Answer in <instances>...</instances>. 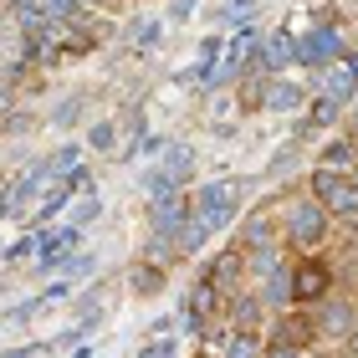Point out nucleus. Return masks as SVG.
<instances>
[{"label": "nucleus", "mask_w": 358, "mask_h": 358, "mask_svg": "<svg viewBox=\"0 0 358 358\" xmlns=\"http://www.w3.org/2000/svg\"><path fill=\"white\" fill-rule=\"evenodd\" d=\"M128 292H134V297H159V292H169V262L138 251V262L128 266Z\"/></svg>", "instance_id": "obj_16"}, {"label": "nucleus", "mask_w": 358, "mask_h": 358, "mask_svg": "<svg viewBox=\"0 0 358 358\" xmlns=\"http://www.w3.org/2000/svg\"><path fill=\"white\" fill-rule=\"evenodd\" d=\"M185 220H189V194L185 189H174V185L149 189V231L179 236V225H185Z\"/></svg>", "instance_id": "obj_11"}, {"label": "nucleus", "mask_w": 358, "mask_h": 358, "mask_svg": "<svg viewBox=\"0 0 358 358\" xmlns=\"http://www.w3.org/2000/svg\"><path fill=\"white\" fill-rule=\"evenodd\" d=\"M241 15H251V0H225L215 21H241Z\"/></svg>", "instance_id": "obj_30"}, {"label": "nucleus", "mask_w": 358, "mask_h": 358, "mask_svg": "<svg viewBox=\"0 0 358 358\" xmlns=\"http://www.w3.org/2000/svg\"><path fill=\"white\" fill-rule=\"evenodd\" d=\"M189 179H194V149L189 143H164V154H159V164L143 174V185L149 189H164V185L185 189Z\"/></svg>", "instance_id": "obj_10"}, {"label": "nucleus", "mask_w": 358, "mask_h": 358, "mask_svg": "<svg viewBox=\"0 0 358 358\" xmlns=\"http://www.w3.org/2000/svg\"><path fill=\"white\" fill-rule=\"evenodd\" d=\"M343 358H358V322H353V333L343 338Z\"/></svg>", "instance_id": "obj_35"}, {"label": "nucleus", "mask_w": 358, "mask_h": 358, "mask_svg": "<svg viewBox=\"0 0 358 358\" xmlns=\"http://www.w3.org/2000/svg\"><path fill=\"white\" fill-rule=\"evenodd\" d=\"M348 174H353V185H358V164H353V169H348Z\"/></svg>", "instance_id": "obj_39"}, {"label": "nucleus", "mask_w": 358, "mask_h": 358, "mask_svg": "<svg viewBox=\"0 0 358 358\" xmlns=\"http://www.w3.org/2000/svg\"><path fill=\"white\" fill-rule=\"evenodd\" d=\"M138 358H174V338H154V343L143 348Z\"/></svg>", "instance_id": "obj_32"}, {"label": "nucleus", "mask_w": 358, "mask_h": 358, "mask_svg": "<svg viewBox=\"0 0 358 358\" xmlns=\"http://www.w3.org/2000/svg\"><path fill=\"white\" fill-rule=\"evenodd\" d=\"M297 67V31L292 26H276V31H262V46H256L251 67L246 72H262V77H282Z\"/></svg>", "instance_id": "obj_5"}, {"label": "nucleus", "mask_w": 358, "mask_h": 358, "mask_svg": "<svg viewBox=\"0 0 358 358\" xmlns=\"http://www.w3.org/2000/svg\"><path fill=\"white\" fill-rule=\"evenodd\" d=\"M317 333L322 338H333V343H343V338L353 333V322H358V302L353 297H343V292H338V297H333V292H328V297H322L317 302Z\"/></svg>", "instance_id": "obj_14"}, {"label": "nucleus", "mask_w": 358, "mask_h": 358, "mask_svg": "<svg viewBox=\"0 0 358 358\" xmlns=\"http://www.w3.org/2000/svg\"><path fill=\"white\" fill-rule=\"evenodd\" d=\"M36 251H41V225H31V231L15 241V246L6 251V266H21V262H36Z\"/></svg>", "instance_id": "obj_26"}, {"label": "nucleus", "mask_w": 358, "mask_h": 358, "mask_svg": "<svg viewBox=\"0 0 358 358\" xmlns=\"http://www.w3.org/2000/svg\"><path fill=\"white\" fill-rule=\"evenodd\" d=\"M343 134L358 143V103H348V113H343Z\"/></svg>", "instance_id": "obj_33"}, {"label": "nucleus", "mask_w": 358, "mask_h": 358, "mask_svg": "<svg viewBox=\"0 0 358 358\" xmlns=\"http://www.w3.org/2000/svg\"><path fill=\"white\" fill-rule=\"evenodd\" d=\"M194 6H200V0H169V10H164V21H169V26H179V21H185V15H189Z\"/></svg>", "instance_id": "obj_31"}, {"label": "nucleus", "mask_w": 358, "mask_h": 358, "mask_svg": "<svg viewBox=\"0 0 358 358\" xmlns=\"http://www.w3.org/2000/svg\"><path fill=\"white\" fill-rule=\"evenodd\" d=\"M205 276H210V282H215V287L225 292V297H231V292H241V287H246V276H251V256H246V246H241V241L220 246L215 256H210Z\"/></svg>", "instance_id": "obj_13"}, {"label": "nucleus", "mask_w": 358, "mask_h": 358, "mask_svg": "<svg viewBox=\"0 0 358 358\" xmlns=\"http://www.w3.org/2000/svg\"><path fill=\"white\" fill-rule=\"evenodd\" d=\"M271 307L262 302V292H251V287H241L231 292V307H225V317H231V328H262Z\"/></svg>", "instance_id": "obj_18"}, {"label": "nucleus", "mask_w": 358, "mask_h": 358, "mask_svg": "<svg viewBox=\"0 0 358 358\" xmlns=\"http://www.w3.org/2000/svg\"><path fill=\"white\" fill-rule=\"evenodd\" d=\"M215 317H225V292L200 271V282L189 287L185 307H179V322H185L189 333H205V338H210V322H215Z\"/></svg>", "instance_id": "obj_6"}, {"label": "nucleus", "mask_w": 358, "mask_h": 358, "mask_svg": "<svg viewBox=\"0 0 358 358\" xmlns=\"http://www.w3.org/2000/svg\"><path fill=\"white\" fill-rule=\"evenodd\" d=\"M276 241H282V210L276 205H256L251 220L241 225V246L256 251V246H276Z\"/></svg>", "instance_id": "obj_17"}, {"label": "nucleus", "mask_w": 358, "mask_h": 358, "mask_svg": "<svg viewBox=\"0 0 358 358\" xmlns=\"http://www.w3.org/2000/svg\"><path fill=\"white\" fill-rule=\"evenodd\" d=\"M241 205H246V185H241V179H210V185H200L189 194V215L200 220L210 236H220L225 225L241 215Z\"/></svg>", "instance_id": "obj_2"}, {"label": "nucleus", "mask_w": 358, "mask_h": 358, "mask_svg": "<svg viewBox=\"0 0 358 358\" xmlns=\"http://www.w3.org/2000/svg\"><path fill=\"white\" fill-rule=\"evenodd\" d=\"M343 103L338 97H322V92H313V103H307V118H302V128H328V123H338L343 118Z\"/></svg>", "instance_id": "obj_24"}, {"label": "nucleus", "mask_w": 358, "mask_h": 358, "mask_svg": "<svg viewBox=\"0 0 358 358\" xmlns=\"http://www.w3.org/2000/svg\"><path fill=\"white\" fill-rule=\"evenodd\" d=\"M83 251V225H52V231H41V251H36V271H62L72 262V256Z\"/></svg>", "instance_id": "obj_9"}, {"label": "nucleus", "mask_w": 358, "mask_h": 358, "mask_svg": "<svg viewBox=\"0 0 358 358\" xmlns=\"http://www.w3.org/2000/svg\"><path fill=\"white\" fill-rule=\"evenodd\" d=\"M333 292V262L322 251L292 262V307H317Z\"/></svg>", "instance_id": "obj_4"}, {"label": "nucleus", "mask_w": 358, "mask_h": 358, "mask_svg": "<svg viewBox=\"0 0 358 358\" xmlns=\"http://www.w3.org/2000/svg\"><path fill=\"white\" fill-rule=\"evenodd\" d=\"M92 271H97V256H92V251H87V256H83V251H77V256H72V262H67V266H62V282H72V287H77V282H87V276H92Z\"/></svg>", "instance_id": "obj_27"}, {"label": "nucleus", "mask_w": 358, "mask_h": 358, "mask_svg": "<svg viewBox=\"0 0 358 358\" xmlns=\"http://www.w3.org/2000/svg\"><path fill=\"white\" fill-rule=\"evenodd\" d=\"M343 52H348V41H343L338 26H307V31H297V67L302 72L328 67V62H338Z\"/></svg>", "instance_id": "obj_7"}, {"label": "nucleus", "mask_w": 358, "mask_h": 358, "mask_svg": "<svg viewBox=\"0 0 358 358\" xmlns=\"http://www.w3.org/2000/svg\"><path fill=\"white\" fill-rule=\"evenodd\" d=\"M215 348L225 358H262L266 353V338H262V328H225L215 338Z\"/></svg>", "instance_id": "obj_19"}, {"label": "nucleus", "mask_w": 358, "mask_h": 358, "mask_svg": "<svg viewBox=\"0 0 358 358\" xmlns=\"http://www.w3.org/2000/svg\"><path fill=\"white\" fill-rule=\"evenodd\" d=\"M83 154H87V143H62V149L46 159V174H52V185H57V179H72L77 169H83Z\"/></svg>", "instance_id": "obj_23"}, {"label": "nucleus", "mask_w": 358, "mask_h": 358, "mask_svg": "<svg viewBox=\"0 0 358 358\" xmlns=\"http://www.w3.org/2000/svg\"><path fill=\"white\" fill-rule=\"evenodd\" d=\"M97 215H103V200H97V194H87V200L72 205V225H87V220H97Z\"/></svg>", "instance_id": "obj_29"}, {"label": "nucleus", "mask_w": 358, "mask_h": 358, "mask_svg": "<svg viewBox=\"0 0 358 358\" xmlns=\"http://www.w3.org/2000/svg\"><path fill=\"white\" fill-rule=\"evenodd\" d=\"M317 338H322V333H317V317L287 307L282 317H271V338H266V343H287V348H302V353H307Z\"/></svg>", "instance_id": "obj_15"}, {"label": "nucleus", "mask_w": 358, "mask_h": 358, "mask_svg": "<svg viewBox=\"0 0 358 358\" xmlns=\"http://www.w3.org/2000/svg\"><path fill=\"white\" fill-rule=\"evenodd\" d=\"M83 143H87V154H113V159H118V149H123V123L97 118V123H87Z\"/></svg>", "instance_id": "obj_21"}, {"label": "nucleus", "mask_w": 358, "mask_h": 358, "mask_svg": "<svg viewBox=\"0 0 358 358\" xmlns=\"http://www.w3.org/2000/svg\"><path fill=\"white\" fill-rule=\"evenodd\" d=\"M313 92L322 97H338V103H358V52H343L338 62H328V67L313 72Z\"/></svg>", "instance_id": "obj_8"}, {"label": "nucleus", "mask_w": 358, "mask_h": 358, "mask_svg": "<svg viewBox=\"0 0 358 358\" xmlns=\"http://www.w3.org/2000/svg\"><path fill=\"white\" fill-rule=\"evenodd\" d=\"M282 241L297 256H313V251H322L333 241V215L313 200V194H307V200H292V205H282Z\"/></svg>", "instance_id": "obj_1"}, {"label": "nucleus", "mask_w": 358, "mask_h": 358, "mask_svg": "<svg viewBox=\"0 0 358 358\" xmlns=\"http://www.w3.org/2000/svg\"><path fill=\"white\" fill-rule=\"evenodd\" d=\"M205 241H210V231H205V225L200 220H185V225H179V236H174V246H179V256H200L205 251Z\"/></svg>", "instance_id": "obj_25"}, {"label": "nucleus", "mask_w": 358, "mask_h": 358, "mask_svg": "<svg viewBox=\"0 0 358 358\" xmlns=\"http://www.w3.org/2000/svg\"><path fill=\"white\" fill-rule=\"evenodd\" d=\"M262 358H302V348H287V343H266Z\"/></svg>", "instance_id": "obj_34"}, {"label": "nucleus", "mask_w": 358, "mask_h": 358, "mask_svg": "<svg viewBox=\"0 0 358 358\" xmlns=\"http://www.w3.org/2000/svg\"><path fill=\"white\" fill-rule=\"evenodd\" d=\"M302 358H333V353H328V348H307Z\"/></svg>", "instance_id": "obj_37"}, {"label": "nucleus", "mask_w": 358, "mask_h": 358, "mask_svg": "<svg viewBox=\"0 0 358 358\" xmlns=\"http://www.w3.org/2000/svg\"><path fill=\"white\" fill-rule=\"evenodd\" d=\"M307 194H313L333 220H358V185H353L348 169L313 164V174H307Z\"/></svg>", "instance_id": "obj_3"}, {"label": "nucleus", "mask_w": 358, "mask_h": 358, "mask_svg": "<svg viewBox=\"0 0 358 358\" xmlns=\"http://www.w3.org/2000/svg\"><path fill=\"white\" fill-rule=\"evenodd\" d=\"M307 83H297V77H266V87H262V108L256 113H266V118H287V113H307Z\"/></svg>", "instance_id": "obj_12"}, {"label": "nucleus", "mask_w": 358, "mask_h": 358, "mask_svg": "<svg viewBox=\"0 0 358 358\" xmlns=\"http://www.w3.org/2000/svg\"><path fill=\"white\" fill-rule=\"evenodd\" d=\"M200 358H225V353H220V348H210V343H205V353H200Z\"/></svg>", "instance_id": "obj_38"}, {"label": "nucleus", "mask_w": 358, "mask_h": 358, "mask_svg": "<svg viewBox=\"0 0 358 358\" xmlns=\"http://www.w3.org/2000/svg\"><path fill=\"white\" fill-rule=\"evenodd\" d=\"M164 26H169L164 15H134V21L123 26V41L134 46V52H154L159 36H164Z\"/></svg>", "instance_id": "obj_20"}, {"label": "nucleus", "mask_w": 358, "mask_h": 358, "mask_svg": "<svg viewBox=\"0 0 358 358\" xmlns=\"http://www.w3.org/2000/svg\"><path fill=\"white\" fill-rule=\"evenodd\" d=\"M83 97H67V103H62L57 113H52V128H77V123H83Z\"/></svg>", "instance_id": "obj_28"}, {"label": "nucleus", "mask_w": 358, "mask_h": 358, "mask_svg": "<svg viewBox=\"0 0 358 358\" xmlns=\"http://www.w3.org/2000/svg\"><path fill=\"white\" fill-rule=\"evenodd\" d=\"M118 0H83V10H113Z\"/></svg>", "instance_id": "obj_36"}, {"label": "nucleus", "mask_w": 358, "mask_h": 358, "mask_svg": "<svg viewBox=\"0 0 358 358\" xmlns=\"http://www.w3.org/2000/svg\"><path fill=\"white\" fill-rule=\"evenodd\" d=\"M317 164H328V169H353L358 164V143L348 134H338V138H322V149H317Z\"/></svg>", "instance_id": "obj_22"}]
</instances>
